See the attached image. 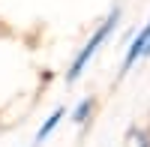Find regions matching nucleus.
<instances>
[{"label": "nucleus", "instance_id": "obj_2", "mask_svg": "<svg viewBox=\"0 0 150 147\" xmlns=\"http://www.w3.org/2000/svg\"><path fill=\"white\" fill-rule=\"evenodd\" d=\"M147 42H150V21L141 27V33L132 39V45H129V51H126V57H123V69H129L138 57H144V51H147Z\"/></svg>", "mask_w": 150, "mask_h": 147}, {"label": "nucleus", "instance_id": "obj_1", "mask_svg": "<svg viewBox=\"0 0 150 147\" xmlns=\"http://www.w3.org/2000/svg\"><path fill=\"white\" fill-rule=\"evenodd\" d=\"M117 21H120V9L114 6V9L108 12V18H105L102 24H99V30H96V33L90 36V39H87V45H84L81 51H78V57L72 60V66H69V72H66V81H75V78L81 75V69H84L87 63H90V57H93V54L99 51V45H102V42L108 39V33L117 27Z\"/></svg>", "mask_w": 150, "mask_h": 147}, {"label": "nucleus", "instance_id": "obj_3", "mask_svg": "<svg viewBox=\"0 0 150 147\" xmlns=\"http://www.w3.org/2000/svg\"><path fill=\"white\" fill-rule=\"evenodd\" d=\"M60 120H63V108H57V111H54V114H51V117H48L45 123L39 126V132H36V144H42L48 135H51V132H54V126L60 123Z\"/></svg>", "mask_w": 150, "mask_h": 147}, {"label": "nucleus", "instance_id": "obj_4", "mask_svg": "<svg viewBox=\"0 0 150 147\" xmlns=\"http://www.w3.org/2000/svg\"><path fill=\"white\" fill-rule=\"evenodd\" d=\"M90 108H93V99H81L78 108L72 111V120H75V123H84V117L90 114Z\"/></svg>", "mask_w": 150, "mask_h": 147}]
</instances>
